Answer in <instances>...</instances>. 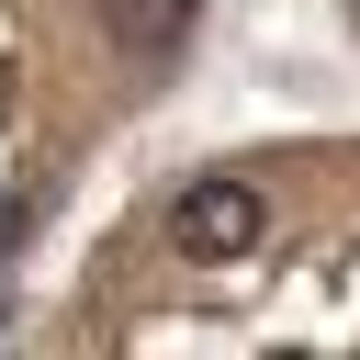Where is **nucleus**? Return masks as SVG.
I'll list each match as a JSON object with an SVG mask.
<instances>
[{
	"mask_svg": "<svg viewBox=\"0 0 360 360\" xmlns=\"http://www.w3.org/2000/svg\"><path fill=\"white\" fill-rule=\"evenodd\" d=\"M101 34L135 56V68H169L191 45V0H101Z\"/></svg>",
	"mask_w": 360,
	"mask_h": 360,
	"instance_id": "obj_2",
	"label": "nucleus"
},
{
	"mask_svg": "<svg viewBox=\"0 0 360 360\" xmlns=\"http://www.w3.org/2000/svg\"><path fill=\"white\" fill-rule=\"evenodd\" d=\"M169 236H180V259H248L270 236V191L236 180V169H214V180H191L169 202Z\"/></svg>",
	"mask_w": 360,
	"mask_h": 360,
	"instance_id": "obj_1",
	"label": "nucleus"
}]
</instances>
